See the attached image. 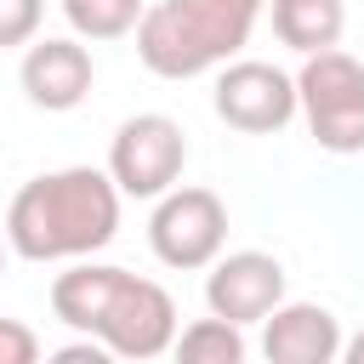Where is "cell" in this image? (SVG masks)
<instances>
[{"label":"cell","instance_id":"1","mask_svg":"<svg viewBox=\"0 0 364 364\" xmlns=\"http://www.w3.org/2000/svg\"><path fill=\"white\" fill-rule=\"evenodd\" d=\"M119 233V182L97 165H68L23 182L6 210V245L23 262H80Z\"/></svg>","mask_w":364,"mask_h":364},{"label":"cell","instance_id":"2","mask_svg":"<svg viewBox=\"0 0 364 364\" xmlns=\"http://www.w3.org/2000/svg\"><path fill=\"white\" fill-rule=\"evenodd\" d=\"M51 313L68 330L97 336L114 358H159L176 347V301L154 279L108 262H74L68 273H57Z\"/></svg>","mask_w":364,"mask_h":364},{"label":"cell","instance_id":"3","mask_svg":"<svg viewBox=\"0 0 364 364\" xmlns=\"http://www.w3.org/2000/svg\"><path fill=\"white\" fill-rule=\"evenodd\" d=\"M267 0H159L136 23V57L159 80H193L222 68L256 28Z\"/></svg>","mask_w":364,"mask_h":364},{"label":"cell","instance_id":"4","mask_svg":"<svg viewBox=\"0 0 364 364\" xmlns=\"http://www.w3.org/2000/svg\"><path fill=\"white\" fill-rule=\"evenodd\" d=\"M301 114L318 148L330 154H364V63L347 51H313L296 74Z\"/></svg>","mask_w":364,"mask_h":364},{"label":"cell","instance_id":"5","mask_svg":"<svg viewBox=\"0 0 364 364\" xmlns=\"http://www.w3.org/2000/svg\"><path fill=\"white\" fill-rule=\"evenodd\" d=\"M188 165V136L171 114H131L108 142V176L131 199H159Z\"/></svg>","mask_w":364,"mask_h":364},{"label":"cell","instance_id":"6","mask_svg":"<svg viewBox=\"0 0 364 364\" xmlns=\"http://www.w3.org/2000/svg\"><path fill=\"white\" fill-rule=\"evenodd\" d=\"M148 245L165 267H210L228 245V205L210 188H171L148 216Z\"/></svg>","mask_w":364,"mask_h":364},{"label":"cell","instance_id":"7","mask_svg":"<svg viewBox=\"0 0 364 364\" xmlns=\"http://www.w3.org/2000/svg\"><path fill=\"white\" fill-rule=\"evenodd\" d=\"M216 114L233 125V131H250V136H267V131H284L301 108V91L284 68L273 63H222L216 74V91H210Z\"/></svg>","mask_w":364,"mask_h":364},{"label":"cell","instance_id":"8","mask_svg":"<svg viewBox=\"0 0 364 364\" xmlns=\"http://www.w3.org/2000/svg\"><path fill=\"white\" fill-rule=\"evenodd\" d=\"M279 301H284V267H279V256H267V250H233V256L210 262L205 307L216 318H233L245 330V324H262Z\"/></svg>","mask_w":364,"mask_h":364},{"label":"cell","instance_id":"9","mask_svg":"<svg viewBox=\"0 0 364 364\" xmlns=\"http://www.w3.org/2000/svg\"><path fill=\"white\" fill-rule=\"evenodd\" d=\"M91 74H97V68H91V51H85L80 40H34V46L23 51V68H17L28 102L46 108V114L80 108L85 91H91Z\"/></svg>","mask_w":364,"mask_h":364},{"label":"cell","instance_id":"10","mask_svg":"<svg viewBox=\"0 0 364 364\" xmlns=\"http://www.w3.org/2000/svg\"><path fill=\"white\" fill-rule=\"evenodd\" d=\"M341 324L318 301H279L262 318V353L273 364H330L341 358Z\"/></svg>","mask_w":364,"mask_h":364},{"label":"cell","instance_id":"11","mask_svg":"<svg viewBox=\"0 0 364 364\" xmlns=\"http://www.w3.org/2000/svg\"><path fill=\"white\" fill-rule=\"evenodd\" d=\"M267 17H273V34L313 57V51H330L347 28V6L341 0H267Z\"/></svg>","mask_w":364,"mask_h":364},{"label":"cell","instance_id":"12","mask_svg":"<svg viewBox=\"0 0 364 364\" xmlns=\"http://www.w3.org/2000/svg\"><path fill=\"white\" fill-rule=\"evenodd\" d=\"M171 353H176L182 364H239V358H245V336H239L233 318H216V313H210V318L188 324Z\"/></svg>","mask_w":364,"mask_h":364},{"label":"cell","instance_id":"13","mask_svg":"<svg viewBox=\"0 0 364 364\" xmlns=\"http://www.w3.org/2000/svg\"><path fill=\"white\" fill-rule=\"evenodd\" d=\"M142 11H148L142 0H63V17L85 40H119L142 23Z\"/></svg>","mask_w":364,"mask_h":364},{"label":"cell","instance_id":"14","mask_svg":"<svg viewBox=\"0 0 364 364\" xmlns=\"http://www.w3.org/2000/svg\"><path fill=\"white\" fill-rule=\"evenodd\" d=\"M46 0H0V46H28L40 34Z\"/></svg>","mask_w":364,"mask_h":364},{"label":"cell","instance_id":"15","mask_svg":"<svg viewBox=\"0 0 364 364\" xmlns=\"http://www.w3.org/2000/svg\"><path fill=\"white\" fill-rule=\"evenodd\" d=\"M40 358V336L17 318H0V364H34Z\"/></svg>","mask_w":364,"mask_h":364},{"label":"cell","instance_id":"16","mask_svg":"<svg viewBox=\"0 0 364 364\" xmlns=\"http://www.w3.org/2000/svg\"><path fill=\"white\" fill-rule=\"evenodd\" d=\"M341 358H347V364H364V330H358L353 341H341Z\"/></svg>","mask_w":364,"mask_h":364},{"label":"cell","instance_id":"17","mask_svg":"<svg viewBox=\"0 0 364 364\" xmlns=\"http://www.w3.org/2000/svg\"><path fill=\"white\" fill-rule=\"evenodd\" d=\"M0 273H6V245H0Z\"/></svg>","mask_w":364,"mask_h":364}]
</instances>
